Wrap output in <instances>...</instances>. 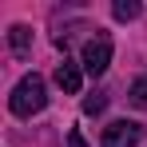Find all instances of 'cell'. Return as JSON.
I'll use <instances>...</instances> for the list:
<instances>
[{
    "instance_id": "cell-5",
    "label": "cell",
    "mask_w": 147,
    "mask_h": 147,
    "mask_svg": "<svg viewBox=\"0 0 147 147\" xmlns=\"http://www.w3.org/2000/svg\"><path fill=\"white\" fill-rule=\"evenodd\" d=\"M8 48L16 52V56H28L32 52V28L28 24H12L8 28Z\"/></svg>"
},
{
    "instance_id": "cell-3",
    "label": "cell",
    "mask_w": 147,
    "mask_h": 147,
    "mask_svg": "<svg viewBox=\"0 0 147 147\" xmlns=\"http://www.w3.org/2000/svg\"><path fill=\"white\" fill-rule=\"evenodd\" d=\"M143 139V127L131 119H111L103 127V135H99V147H139Z\"/></svg>"
},
{
    "instance_id": "cell-2",
    "label": "cell",
    "mask_w": 147,
    "mask_h": 147,
    "mask_svg": "<svg viewBox=\"0 0 147 147\" xmlns=\"http://www.w3.org/2000/svg\"><path fill=\"white\" fill-rule=\"evenodd\" d=\"M107 64H111V40H107L103 32H96V36L84 44V52H80V68L88 76H103Z\"/></svg>"
},
{
    "instance_id": "cell-1",
    "label": "cell",
    "mask_w": 147,
    "mask_h": 147,
    "mask_svg": "<svg viewBox=\"0 0 147 147\" xmlns=\"http://www.w3.org/2000/svg\"><path fill=\"white\" fill-rule=\"evenodd\" d=\"M48 107V88H44V80L36 72H28L16 88H12V96H8V111L16 115V119H32V115H40Z\"/></svg>"
},
{
    "instance_id": "cell-6",
    "label": "cell",
    "mask_w": 147,
    "mask_h": 147,
    "mask_svg": "<svg viewBox=\"0 0 147 147\" xmlns=\"http://www.w3.org/2000/svg\"><path fill=\"white\" fill-rule=\"evenodd\" d=\"M139 12H143L139 0H115V4H111V16H115V20H135Z\"/></svg>"
},
{
    "instance_id": "cell-7",
    "label": "cell",
    "mask_w": 147,
    "mask_h": 147,
    "mask_svg": "<svg viewBox=\"0 0 147 147\" xmlns=\"http://www.w3.org/2000/svg\"><path fill=\"white\" fill-rule=\"evenodd\" d=\"M127 99H131V107L147 111V76H143V80H135V84L127 88Z\"/></svg>"
},
{
    "instance_id": "cell-8",
    "label": "cell",
    "mask_w": 147,
    "mask_h": 147,
    "mask_svg": "<svg viewBox=\"0 0 147 147\" xmlns=\"http://www.w3.org/2000/svg\"><path fill=\"white\" fill-rule=\"evenodd\" d=\"M103 107H107V96H103V92H96V96L84 99V115H99Z\"/></svg>"
},
{
    "instance_id": "cell-4",
    "label": "cell",
    "mask_w": 147,
    "mask_h": 147,
    "mask_svg": "<svg viewBox=\"0 0 147 147\" xmlns=\"http://www.w3.org/2000/svg\"><path fill=\"white\" fill-rule=\"evenodd\" d=\"M56 84H60V92L76 96V92L84 88V72H80V64H76V60H64V64L56 68Z\"/></svg>"
}]
</instances>
